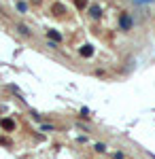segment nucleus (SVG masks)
Listing matches in <instances>:
<instances>
[{"mask_svg":"<svg viewBox=\"0 0 155 159\" xmlns=\"http://www.w3.org/2000/svg\"><path fill=\"white\" fill-rule=\"evenodd\" d=\"M92 53H94V49H92L89 45H85V47H81V55H85V57H89Z\"/></svg>","mask_w":155,"mask_h":159,"instance_id":"nucleus-2","label":"nucleus"},{"mask_svg":"<svg viewBox=\"0 0 155 159\" xmlns=\"http://www.w3.org/2000/svg\"><path fill=\"white\" fill-rule=\"evenodd\" d=\"M100 15H102V11H100V7H92V17H96V19H98Z\"/></svg>","mask_w":155,"mask_h":159,"instance_id":"nucleus-4","label":"nucleus"},{"mask_svg":"<svg viewBox=\"0 0 155 159\" xmlns=\"http://www.w3.org/2000/svg\"><path fill=\"white\" fill-rule=\"evenodd\" d=\"M121 24H123V28H128V25H130V19H128V17H123V19H121Z\"/></svg>","mask_w":155,"mask_h":159,"instance_id":"nucleus-8","label":"nucleus"},{"mask_svg":"<svg viewBox=\"0 0 155 159\" xmlns=\"http://www.w3.org/2000/svg\"><path fill=\"white\" fill-rule=\"evenodd\" d=\"M49 36L53 38V40H62V36L58 34V32H53V30H49Z\"/></svg>","mask_w":155,"mask_h":159,"instance_id":"nucleus-5","label":"nucleus"},{"mask_svg":"<svg viewBox=\"0 0 155 159\" xmlns=\"http://www.w3.org/2000/svg\"><path fill=\"white\" fill-rule=\"evenodd\" d=\"M2 127H4V129H13V127H15V123H13L11 119H2Z\"/></svg>","mask_w":155,"mask_h":159,"instance_id":"nucleus-3","label":"nucleus"},{"mask_svg":"<svg viewBox=\"0 0 155 159\" xmlns=\"http://www.w3.org/2000/svg\"><path fill=\"white\" fill-rule=\"evenodd\" d=\"M64 11H66V9H64V4H60V2H55V4H53V13H55V15H62Z\"/></svg>","mask_w":155,"mask_h":159,"instance_id":"nucleus-1","label":"nucleus"},{"mask_svg":"<svg viewBox=\"0 0 155 159\" xmlns=\"http://www.w3.org/2000/svg\"><path fill=\"white\" fill-rule=\"evenodd\" d=\"M77 7H79V9H85V7H87V0H77Z\"/></svg>","mask_w":155,"mask_h":159,"instance_id":"nucleus-7","label":"nucleus"},{"mask_svg":"<svg viewBox=\"0 0 155 159\" xmlns=\"http://www.w3.org/2000/svg\"><path fill=\"white\" fill-rule=\"evenodd\" d=\"M17 30H19V32H21V34H26V36H28V34H30V32H28V28H26V25H17Z\"/></svg>","mask_w":155,"mask_h":159,"instance_id":"nucleus-6","label":"nucleus"}]
</instances>
